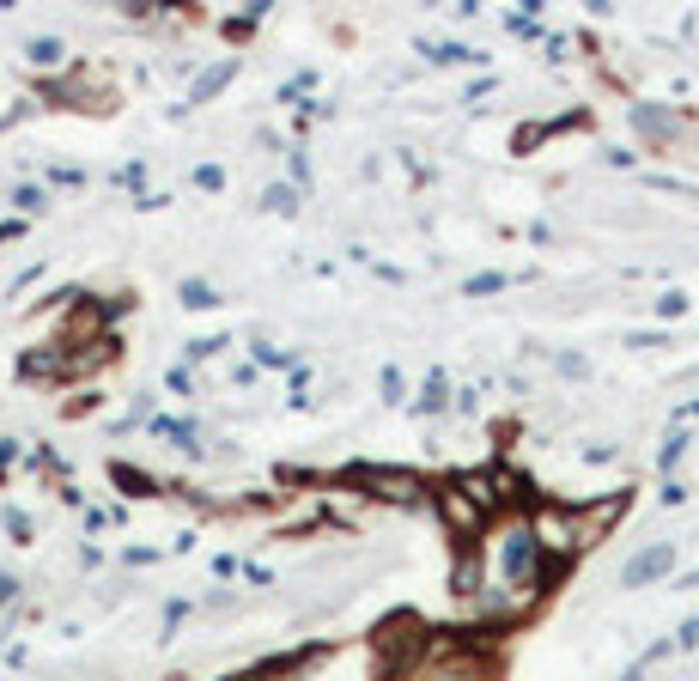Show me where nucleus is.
<instances>
[{"label":"nucleus","mask_w":699,"mask_h":681,"mask_svg":"<svg viewBox=\"0 0 699 681\" xmlns=\"http://www.w3.org/2000/svg\"><path fill=\"white\" fill-rule=\"evenodd\" d=\"M681 450H687V432H669V438H663V450H657V463H663V469H675V463H681Z\"/></svg>","instance_id":"20"},{"label":"nucleus","mask_w":699,"mask_h":681,"mask_svg":"<svg viewBox=\"0 0 699 681\" xmlns=\"http://www.w3.org/2000/svg\"><path fill=\"white\" fill-rule=\"evenodd\" d=\"M146 183V165H122V189H140Z\"/></svg>","instance_id":"30"},{"label":"nucleus","mask_w":699,"mask_h":681,"mask_svg":"<svg viewBox=\"0 0 699 681\" xmlns=\"http://www.w3.org/2000/svg\"><path fill=\"white\" fill-rule=\"evenodd\" d=\"M633 128L651 134V140H675L681 134V116L675 110H657V104H633Z\"/></svg>","instance_id":"9"},{"label":"nucleus","mask_w":699,"mask_h":681,"mask_svg":"<svg viewBox=\"0 0 699 681\" xmlns=\"http://www.w3.org/2000/svg\"><path fill=\"white\" fill-rule=\"evenodd\" d=\"M675 645H699V615H693V621H687V627L675 633Z\"/></svg>","instance_id":"31"},{"label":"nucleus","mask_w":699,"mask_h":681,"mask_svg":"<svg viewBox=\"0 0 699 681\" xmlns=\"http://www.w3.org/2000/svg\"><path fill=\"white\" fill-rule=\"evenodd\" d=\"M165 384H171L177 396H195V377H189V365H171V371H165Z\"/></svg>","instance_id":"23"},{"label":"nucleus","mask_w":699,"mask_h":681,"mask_svg":"<svg viewBox=\"0 0 699 681\" xmlns=\"http://www.w3.org/2000/svg\"><path fill=\"white\" fill-rule=\"evenodd\" d=\"M13 596H19V578H13V572H0V609H7Z\"/></svg>","instance_id":"29"},{"label":"nucleus","mask_w":699,"mask_h":681,"mask_svg":"<svg viewBox=\"0 0 699 681\" xmlns=\"http://www.w3.org/2000/svg\"><path fill=\"white\" fill-rule=\"evenodd\" d=\"M627 505H633V493H608V499H596V505H578V511H572V517H578V548L608 542V529L627 517Z\"/></svg>","instance_id":"6"},{"label":"nucleus","mask_w":699,"mask_h":681,"mask_svg":"<svg viewBox=\"0 0 699 681\" xmlns=\"http://www.w3.org/2000/svg\"><path fill=\"white\" fill-rule=\"evenodd\" d=\"M110 475H116V487H128V493H140V499H146V493H159V481L140 475V469H128V463H116Z\"/></svg>","instance_id":"15"},{"label":"nucleus","mask_w":699,"mask_h":681,"mask_svg":"<svg viewBox=\"0 0 699 681\" xmlns=\"http://www.w3.org/2000/svg\"><path fill=\"white\" fill-rule=\"evenodd\" d=\"M262 207H274V213H292L298 201H292V189H286V183H274V189L262 195Z\"/></svg>","instance_id":"22"},{"label":"nucleus","mask_w":699,"mask_h":681,"mask_svg":"<svg viewBox=\"0 0 699 681\" xmlns=\"http://www.w3.org/2000/svg\"><path fill=\"white\" fill-rule=\"evenodd\" d=\"M499 572H505V584H511V590H523V596H541V590L554 584V572H560V566H554L548 554H541L535 529H529V523H517L511 536L499 542Z\"/></svg>","instance_id":"1"},{"label":"nucleus","mask_w":699,"mask_h":681,"mask_svg":"<svg viewBox=\"0 0 699 681\" xmlns=\"http://www.w3.org/2000/svg\"><path fill=\"white\" fill-rule=\"evenodd\" d=\"M505 286H511V274H493V268L462 280V292H469V298H487V292H505Z\"/></svg>","instance_id":"14"},{"label":"nucleus","mask_w":699,"mask_h":681,"mask_svg":"<svg viewBox=\"0 0 699 681\" xmlns=\"http://www.w3.org/2000/svg\"><path fill=\"white\" fill-rule=\"evenodd\" d=\"M177 298H183L189 311H213V305H219V292H213L207 280H183V286H177Z\"/></svg>","instance_id":"13"},{"label":"nucleus","mask_w":699,"mask_h":681,"mask_svg":"<svg viewBox=\"0 0 699 681\" xmlns=\"http://www.w3.org/2000/svg\"><path fill=\"white\" fill-rule=\"evenodd\" d=\"M195 183H201V189H225V171H219V165H201Z\"/></svg>","instance_id":"25"},{"label":"nucleus","mask_w":699,"mask_h":681,"mask_svg":"<svg viewBox=\"0 0 699 681\" xmlns=\"http://www.w3.org/2000/svg\"><path fill=\"white\" fill-rule=\"evenodd\" d=\"M231 73H238V61H231V55H225V61H213V67L201 73V80L189 86V104H207V98H213L219 86H231Z\"/></svg>","instance_id":"11"},{"label":"nucleus","mask_w":699,"mask_h":681,"mask_svg":"<svg viewBox=\"0 0 699 681\" xmlns=\"http://www.w3.org/2000/svg\"><path fill=\"white\" fill-rule=\"evenodd\" d=\"M420 414H444L450 408V384H444V371H426V384H420Z\"/></svg>","instance_id":"12"},{"label":"nucleus","mask_w":699,"mask_h":681,"mask_svg":"<svg viewBox=\"0 0 699 681\" xmlns=\"http://www.w3.org/2000/svg\"><path fill=\"white\" fill-rule=\"evenodd\" d=\"M7 529H13L19 542H31V517H25V511H7Z\"/></svg>","instance_id":"28"},{"label":"nucleus","mask_w":699,"mask_h":681,"mask_svg":"<svg viewBox=\"0 0 699 681\" xmlns=\"http://www.w3.org/2000/svg\"><path fill=\"white\" fill-rule=\"evenodd\" d=\"M371 645H377V663L390 669V681H402L420 657H426V645H432V633H426V621L420 615H390V621H377V633H371Z\"/></svg>","instance_id":"2"},{"label":"nucleus","mask_w":699,"mask_h":681,"mask_svg":"<svg viewBox=\"0 0 699 681\" xmlns=\"http://www.w3.org/2000/svg\"><path fill=\"white\" fill-rule=\"evenodd\" d=\"M341 481L347 487H365L371 499H390V505H420L426 499V481L414 469H390V463H353Z\"/></svg>","instance_id":"3"},{"label":"nucleus","mask_w":699,"mask_h":681,"mask_svg":"<svg viewBox=\"0 0 699 681\" xmlns=\"http://www.w3.org/2000/svg\"><path fill=\"white\" fill-rule=\"evenodd\" d=\"M675 566V542H651V548H639L627 566H620V584H627V590H645L651 578H663Z\"/></svg>","instance_id":"7"},{"label":"nucleus","mask_w":699,"mask_h":681,"mask_svg":"<svg viewBox=\"0 0 699 681\" xmlns=\"http://www.w3.org/2000/svg\"><path fill=\"white\" fill-rule=\"evenodd\" d=\"M529 529H535L541 554H548L554 566H566L572 554H584V548H578V517H572V505H535Z\"/></svg>","instance_id":"4"},{"label":"nucleus","mask_w":699,"mask_h":681,"mask_svg":"<svg viewBox=\"0 0 699 681\" xmlns=\"http://www.w3.org/2000/svg\"><path fill=\"white\" fill-rule=\"evenodd\" d=\"M432 61H438V67H462V61H481V55L462 49V43H432Z\"/></svg>","instance_id":"17"},{"label":"nucleus","mask_w":699,"mask_h":681,"mask_svg":"<svg viewBox=\"0 0 699 681\" xmlns=\"http://www.w3.org/2000/svg\"><path fill=\"white\" fill-rule=\"evenodd\" d=\"M450 590H456L462 602H475V596H481V554H469V548L456 554V566H450Z\"/></svg>","instance_id":"10"},{"label":"nucleus","mask_w":699,"mask_h":681,"mask_svg":"<svg viewBox=\"0 0 699 681\" xmlns=\"http://www.w3.org/2000/svg\"><path fill=\"white\" fill-rule=\"evenodd\" d=\"M19 232H25V225H19V219H7V225H0V244H7V238H19Z\"/></svg>","instance_id":"32"},{"label":"nucleus","mask_w":699,"mask_h":681,"mask_svg":"<svg viewBox=\"0 0 699 681\" xmlns=\"http://www.w3.org/2000/svg\"><path fill=\"white\" fill-rule=\"evenodd\" d=\"M13 207H19V213H43V207H49V195H43L37 183H19V189H13Z\"/></svg>","instance_id":"19"},{"label":"nucleus","mask_w":699,"mask_h":681,"mask_svg":"<svg viewBox=\"0 0 699 681\" xmlns=\"http://www.w3.org/2000/svg\"><path fill=\"white\" fill-rule=\"evenodd\" d=\"M657 311H663V317H681V311H687V298H681V292H663V298H657Z\"/></svg>","instance_id":"27"},{"label":"nucleus","mask_w":699,"mask_h":681,"mask_svg":"<svg viewBox=\"0 0 699 681\" xmlns=\"http://www.w3.org/2000/svg\"><path fill=\"white\" fill-rule=\"evenodd\" d=\"M31 67H61V37H31Z\"/></svg>","instance_id":"16"},{"label":"nucleus","mask_w":699,"mask_h":681,"mask_svg":"<svg viewBox=\"0 0 699 681\" xmlns=\"http://www.w3.org/2000/svg\"><path fill=\"white\" fill-rule=\"evenodd\" d=\"M152 426H159L177 450H195V426H189V420H152Z\"/></svg>","instance_id":"18"},{"label":"nucleus","mask_w":699,"mask_h":681,"mask_svg":"<svg viewBox=\"0 0 699 681\" xmlns=\"http://www.w3.org/2000/svg\"><path fill=\"white\" fill-rule=\"evenodd\" d=\"M456 487L469 493V499H475L487 517H505V505H499V487H493V469H462V475H456Z\"/></svg>","instance_id":"8"},{"label":"nucleus","mask_w":699,"mask_h":681,"mask_svg":"<svg viewBox=\"0 0 699 681\" xmlns=\"http://www.w3.org/2000/svg\"><path fill=\"white\" fill-rule=\"evenodd\" d=\"M432 505H438V517H444V529H450V536H456L462 548H469V542L481 536V529L493 523V517H487V511H481V505L469 499V493H462L456 481H444V487L432 493Z\"/></svg>","instance_id":"5"},{"label":"nucleus","mask_w":699,"mask_h":681,"mask_svg":"<svg viewBox=\"0 0 699 681\" xmlns=\"http://www.w3.org/2000/svg\"><path fill=\"white\" fill-rule=\"evenodd\" d=\"M134 311V292H110L104 298V323H116V317H128Z\"/></svg>","instance_id":"21"},{"label":"nucleus","mask_w":699,"mask_h":681,"mask_svg":"<svg viewBox=\"0 0 699 681\" xmlns=\"http://www.w3.org/2000/svg\"><path fill=\"white\" fill-rule=\"evenodd\" d=\"M383 402H402V371L383 365Z\"/></svg>","instance_id":"24"},{"label":"nucleus","mask_w":699,"mask_h":681,"mask_svg":"<svg viewBox=\"0 0 699 681\" xmlns=\"http://www.w3.org/2000/svg\"><path fill=\"white\" fill-rule=\"evenodd\" d=\"M256 365H292L280 347H268V341H256Z\"/></svg>","instance_id":"26"}]
</instances>
